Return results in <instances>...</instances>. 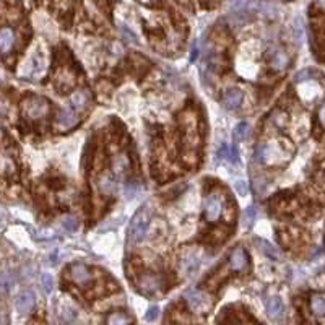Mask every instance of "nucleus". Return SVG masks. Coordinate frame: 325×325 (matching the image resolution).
I'll return each instance as SVG.
<instances>
[{
	"label": "nucleus",
	"instance_id": "nucleus-1",
	"mask_svg": "<svg viewBox=\"0 0 325 325\" xmlns=\"http://www.w3.org/2000/svg\"><path fill=\"white\" fill-rule=\"evenodd\" d=\"M150 223H152V212L148 210V207H143L132 218V223L129 226V233H127V244L135 245L138 242H142L146 238Z\"/></svg>",
	"mask_w": 325,
	"mask_h": 325
},
{
	"label": "nucleus",
	"instance_id": "nucleus-2",
	"mask_svg": "<svg viewBox=\"0 0 325 325\" xmlns=\"http://www.w3.org/2000/svg\"><path fill=\"white\" fill-rule=\"evenodd\" d=\"M21 112L30 122H39L49 116L51 103L42 96H26L21 101Z\"/></svg>",
	"mask_w": 325,
	"mask_h": 325
},
{
	"label": "nucleus",
	"instance_id": "nucleus-3",
	"mask_svg": "<svg viewBox=\"0 0 325 325\" xmlns=\"http://www.w3.org/2000/svg\"><path fill=\"white\" fill-rule=\"evenodd\" d=\"M282 142H263L259 143L254 152V160L259 164H277L282 161L283 146Z\"/></svg>",
	"mask_w": 325,
	"mask_h": 325
},
{
	"label": "nucleus",
	"instance_id": "nucleus-4",
	"mask_svg": "<svg viewBox=\"0 0 325 325\" xmlns=\"http://www.w3.org/2000/svg\"><path fill=\"white\" fill-rule=\"evenodd\" d=\"M184 301H186L190 312L194 314H208L212 309V297L207 293L200 291V289H187L184 294Z\"/></svg>",
	"mask_w": 325,
	"mask_h": 325
},
{
	"label": "nucleus",
	"instance_id": "nucleus-5",
	"mask_svg": "<svg viewBox=\"0 0 325 325\" xmlns=\"http://www.w3.org/2000/svg\"><path fill=\"white\" fill-rule=\"evenodd\" d=\"M223 197L218 192H210L204 204V216L208 223H216L223 215Z\"/></svg>",
	"mask_w": 325,
	"mask_h": 325
},
{
	"label": "nucleus",
	"instance_id": "nucleus-6",
	"mask_svg": "<svg viewBox=\"0 0 325 325\" xmlns=\"http://www.w3.org/2000/svg\"><path fill=\"white\" fill-rule=\"evenodd\" d=\"M68 275H70V280H72L75 285L82 286V288L91 285L93 280H94L91 268L86 267L85 263H73L68 270Z\"/></svg>",
	"mask_w": 325,
	"mask_h": 325
},
{
	"label": "nucleus",
	"instance_id": "nucleus-7",
	"mask_svg": "<svg viewBox=\"0 0 325 325\" xmlns=\"http://www.w3.org/2000/svg\"><path fill=\"white\" fill-rule=\"evenodd\" d=\"M249 254L242 245H238L233 252L230 254V260H228V265H230L231 271H238V273H244V271L249 270Z\"/></svg>",
	"mask_w": 325,
	"mask_h": 325
},
{
	"label": "nucleus",
	"instance_id": "nucleus-8",
	"mask_svg": "<svg viewBox=\"0 0 325 325\" xmlns=\"http://www.w3.org/2000/svg\"><path fill=\"white\" fill-rule=\"evenodd\" d=\"M138 289L145 294H153L160 291L163 286V278L156 273H143L138 278Z\"/></svg>",
	"mask_w": 325,
	"mask_h": 325
},
{
	"label": "nucleus",
	"instance_id": "nucleus-9",
	"mask_svg": "<svg viewBox=\"0 0 325 325\" xmlns=\"http://www.w3.org/2000/svg\"><path fill=\"white\" fill-rule=\"evenodd\" d=\"M16 46V34L10 26H2L0 28V54L8 56L12 54Z\"/></svg>",
	"mask_w": 325,
	"mask_h": 325
},
{
	"label": "nucleus",
	"instance_id": "nucleus-10",
	"mask_svg": "<svg viewBox=\"0 0 325 325\" xmlns=\"http://www.w3.org/2000/svg\"><path fill=\"white\" fill-rule=\"evenodd\" d=\"M78 124H80V117H78V112L73 111L72 108L70 109H62L59 112L57 116V127L59 130H70L77 127Z\"/></svg>",
	"mask_w": 325,
	"mask_h": 325
},
{
	"label": "nucleus",
	"instance_id": "nucleus-11",
	"mask_svg": "<svg viewBox=\"0 0 325 325\" xmlns=\"http://www.w3.org/2000/svg\"><path fill=\"white\" fill-rule=\"evenodd\" d=\"M90 93H88L86 90H77L73 91L72 94H70V98H68V104H70V108H72L73 111L77 112H83L88 109V106H90Z\"/></svg>",
	"mask_w": 325,
	"mask_h": 325
},
{
	"label": "nucleus",
	"instance_id": "nucleus-12",
	"mask_svg": "<svg viewBox=\"0 0 325 325\" xmlns=\"http://www.w3.org/2000/svg\"><path fill=\"white\" fill-rule=\"evenodd\" d=\"M223 106L228 111H236L241 108L242 104V91L238 90V88H231V90H226L223 94Z\"/></svg>",
	"mask_w": 325,
	"mask_h": 325
},
{
	"label": "nucleus",
	"instance_id": "nucleus-13",
	"mask_svg": "<svg viewBox=\"0 0 325 325\" xmlns=\"http://www.w3.org/2000/svg\"><path fill=\"white\" fill-rule=\"evenodd\" d=\"M268 62L270 67L275 70V72H283V70L288 67L289 64V57L288 54L280 47H275L273 51L270 52V57H268Z\"/></svg>",
	"mask_w": 325,
	"mask_h": 325
},
{
	"label": "nucleus",
	"instance_id": "nucleus-14",
	"mask_svg": "<svg viewBox=\"0 0 325 325\" xmlns=\"http://www.w3.org/2000/svg\"><path fill=\"white\" fill-rule=\"evenodd\" d=\"M16 311H18L21 315H26L33 311L34 307V294L31 291H23L18 297H16Z\"/></svg>",
	"mask_w": 325,
	"mask_h": 325
},
{
	"label": "nucleus",
	"instance_id": "nucleus-15",
	"mask_svg": "<svg viewBox=\"0 0 325 325\" xmlns=\"http://www.w3.org/2000/svg\"><path fill=\"white\" fill-rule=\"evenodd\" d=\"M16 174V163L13 156L8 153H0V176L4 178H13Z\"/></svg>",
	"mask_w": 325,
	"mask_h": 325
},
{
	"label": "nucleus",
	"instance_id": "nucleus-16",
	"mask_svg": "<svg viewBox=\"0 0 325 325\" xmlns=\"http://www.w3.org/2000/svg\"><path fill=\"white\" fill-rule=\"evenodd\" d=\"M98 187H99V192L103 195H106V197H111L116 194V190H117V182L116 179L112 178L111 174H103L99 181H98Z\"/></svg>",
	"mask_w": 325,
	"mask_h": 325
},
{
	"label": "nucleus",
	"instance_id": "nucleus-17",
	"mask_svg": "<svg viewBox=\"0 0 325 325\" xmlns=\"http://www.w3.org/2000/svg\"><path fill=\"white\" fill-rule=\"evenodd\" d=\"M267 307V315L271 319V320H280L283 317V304L282 301L278 299V297H270V299L267 301L265 304Z\"/></svg>",
	"mask_w": 325,
	"mask_h": 325
},
{
	"label": "nucleus",
	"instance_id": "nucleus-18",
	"mask_svg": "<svg viewBox=\"0 0 325 325\" xmlns=\"http://www.w3.org/2000/svg\"><path fill=\"white\" fill-rule=\"evenodd\" d=\"M56 85L59 90H70V88H73L75 85V77L73 73L70 72V70H60L56 77Z\"/></svg>",
	"mask_w": 325,
	"mask_h": 325
},
{
	"label": "nucleus",
	"instance_id": "nucleus-19",
	"mask_svg": "<svg viewBox=\"0 0 325 325\" xmlns=\"http://www.w3.org/2000/svg\"><path fill=\"white\" fill-rule=\"evenodd\" d=\"M132 322H134L132 315H129L124 311H112L106 315V323H111V325H126Z\"/></svg>",
	"mask_w": 325,
	"mask_h": 325
},
{
	"label": "nucleus",
	"instance_id": "nucleus-20",
	"mask_svg": "<svg viewBox=\"0 0 325 325\" xmlns=\"http://www.w3.org/2000/svg\"><path fill=\"white\" fill-rule=\"evenodd\" d=\"M256 242H257L259 249L262 251V254H263L265 257H268V259H271V260H278V259H280V254H278L277 247H273V245H271L268 241H265V239H257Z\"/></svg>",
	"mask_w": 325,
	"mask_h": 325
},
{
	"label": "nucleus",
	"instance_id": "nucleus-21",
	"mask_svg": "<svg viewBox=\"0 0 325 325\" xmlns=\"http://www.w3.org/2000/svg\"><path fill=\"white\" fill-rule=\"evenodd\" d=\"M311 311L315 317H325V297L315 294L311 297Z\"/></svg>",
	"mask_w": 325,
	"mask_h": 325
},
{
	"label": "nucleus",
	"instance_id": "nucleus-22",
	"mask_svg": "<svg viewBox=\"0 0 325 325\" xmlns=\"http://www.w3.org/2000/svg\"><path fill=\"white\" fill-rule=\"evenodd\" d=\"M112 169H114V172H116L117 176H122V174H124L129 169V160H127V156L124 153H120V155H117L116 158H114Z\"/></svg>",
	"mask_w": 325,
	"mask_h": 325
},
{
	"label": "nucleus",
	"instance_id": "nucleus-23",
	"mask_svg": "<svg viewBox=\"0 0 325 325\" xmlns=\"http://www.w3.org/2000/svg\"><path fill=\"white\" fill-rule=\"evenodd\" d=\"M249 132H251V127H249L247 122H244V120L239 122V124L236 126L234 130H233L234 140H236V142H244V140L249 137Z\"/></svg>",
	"mask_w": 325,
	"mask_h": 325
},
{
	"label": "nucleus",
	"instance_id": "nucleus-24",
	"mask_svg": "<svg viewBox=\"0 0 325 325\" xmlns=\"http://www.w3.org/2000/svg\"><path fill=\"white\" fill-rule=\"evenodd\" d=\"M270 122L273 124L277 129H283L286 124H288V114L282 109H277L271 112V117H270Z\"/></svg>",
	"mask_w": 325,
	"mask_h": 325
},
{
	"label": "nucleus",
	"instance_id": "nucleus-25",
	"mask_svg": "<svg viewBox=\"0 0 325 325\" xmlns=\"http://www.w3.org/2000/svg\"><path fill=\"white\" fill-rule=\"evenodd\" d=\"M62 224L68 233H73V231L78 230V219L75 216H67L62 221Z\"/></svg>",
	"mask_w": 325,
	"mask_h": 325
},
{
	"label": "nucleus",
	"instance_id": "nucleus-26",
	"mask_svg": "<svg viewBox=\"0 0 325 325\" xmlns=\"http://www.w3.org/2000/svg\"><path fill=\"white\" fill-rule=\"evenodd\" d=\"M41 286H42L44 291L49 293L51 289H52V286H54V280H52V277H51V275L42 273V275H41Z\"/></svg>",
	"mask_w": 325,
	"mask_h": 325
},
{
	"label": "nucleus",
	"instance_id": "nucleus-27",
	"mask_svg": "<svg viewBox=\"0 0 325 325\" xmlns=\"http://www.w3.org/2000/svg\"><path fill=\"white\" fill-rule=\"evenodd\" d=\"M158 315H160V307H158V306H152L150 309H148V312L145 314V319L148 322H153V320L158 319Z\"/></svg>",
	"mask_w": 325,
	"mask_h": 325
},
{
	"label": "nucleus",
	"instance_id": "nucleus-28",
	"mask_svg": "<svg viewBox=\"0 0 325 325\" xmlns=\"http://www.w3.org/2000/svg\"><path fill=\"white\" fill-rule=\"evenodd\" d=\"M254 221H256V208L249 207L245 210V226H251Z\"/></svg>",
	"mask_w": 325,
	"mask_h": 325
},
{
	"label": "nucleus",
	"instance_id": "nucleus-29",
	"mask_svg": "<svg viewBox=\"0 0 325 325\" xmlns=\"http://www.w3.org/2000/svg\"><path fill=\"white\" fill-rule=\"evenodd\" d=\"M234 187H236V190H238L239 195H247L249 187H247V182H245V181H238Z\"/></svg>",
	"mask_w": 325,
	"mask_h": 325
},
{
	"label": "nucleus",
	"instance_id": "nucleus-30",
	"mask_svg": "<svg viewBox=\"0 0 325 325\" xmlns=\"http://www.w3.org/2000/svg\"><path fill=\"white\" fill-rule=\"evenodd\" d=\"M312 70H303V72H299L296 75V82L297 83H301V82H306V80H309V77H312Z\"/></svg>",
	"mask_w": 325,
	"mask_h": 325
},
{
	"label": "nucleus",
	"instance_id": "nucleus-31",
	"mask_svg": "<svg viewBox=\"0 0 325 325\" xmlns=\"http://www.w3.org/2000/svg\"><path fill=\"white\" fill-rule=\"evenodd\" d=\"M319 122L325 127V103L322 104L320 109H319Z\"/></svg>",
	"mask_w": 325,
	"mask_h": 325
},
{
	"label": "nucleus",
	"instance_id": "nucleus-32",
	"mask_svg": "<svg viewBox=\"0 0 325 325\" xmlns=\"http://www.w3.org/2000/svg\"><path fill=\"white\" fill-rule=\"evenodd\" d=\"M197 56H198V49H197V46H194V49H192V54H190V62H194V60L197 59Z\"/></svg>",
	"mask_w": 325,
	"mask_h": 325
},
{
	"label": "nucleus",
	"instance_id": "nucleus-33",
	"mask_svg": "<svg viewBox=\"0 0 325 325\" xmlns=\"http://www.w3.org/2000/svg\"><path fill=\"white\" fill-rule=\"evenodd\" d=\"M317 2H319L320 5H325V0H317Z\"/></svg>",
	"mask_w": 325,
	"mask_h": 325
},
{
	"label": "nucleus",
	"instance_id": "nucleus-34",
	"mask_svg": "<svg viewBox=\"0 0 325 325\" xmlns=\"http://www.w3.org/2000/svg\"><path fill=\"white\" fill-rule=\"evenodd\" d=\"M140 2H150V0H140Z\"/></svg>",
	"mask_w": 325,
	"mask_h": 325
},
{
	"label": "nucleus",
	"instance_id": "nucleus-35",
	"mask_svg": "<svg viewBox=\"0 0 325 325\" xmlns=\"http://www.w3.org/2000/svg\"><path fill=\"white\" fill-rule=\"evenodd\" d=\"M208 2H218V0H208Z\"/></svg>",
	"mask_w": 325,
	"mask_h": 325
}]
</instances>
